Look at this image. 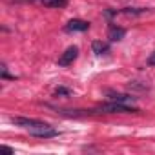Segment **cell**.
I'll use <instances>...</instances> for the list:
<instances>
[{
	"instance_id": "obj_1",
	"label": "cell",
	"mask_w": 155,
	"mask_h": 155,
	"mask_svg": "<svg viewBox=\"0 0 155 155\" xmlns=\"http://www.w3.org/2000/svg\"><path fill=\"white\" fill-rule=\"evenodd\" d=\"M99 111H102V113H135V111H139V110L128 106L126 102L111 101V102H104V104H101V106H99Z\"/></svg>"
},
{
	"instance_id": "obj_2",
	"label": "cell",
	"mask_w": 155,
	"mask_h": 155,
	"mask_svg": "<svg viewBox=\"0 0 155 155\" xmlns=\"http://www.w3.org/2000/svg\"><path fill=\"white\" fill-rule=\"evenodd\" d=\"M28 131H29V135L38 137V139H51V137H57L58 135V131L55 128H51L49 124H46V122H40L37 126H31V128H28Z\"/></svg>"
},
{
	"instance_id": "obj_3",
	"label": "cell",
	"mask_w": 155,
	"mask_h": 155,
	"mask_svg": "<svg viewBox=\"0 0 155 155\" xmlns=\"http://www.w3.org/2000/svg\"><path fill=\"white\" fill-rule=\"evenodd\" d=\"M77 57H79V48H77V46H69V48L60 55V58H58V66L66 68V66L73 64V60H75Z\"/></svg>"
},
{
	"instance_id": "obj_4",
	"label": "cell",
	"mask_w": 155,
	"mask_h": 155,
	"mask_svg": "<svg viewBox=\"0 0 155 155\" xmlns=\"http://www.w3.org/2000/svg\"><path fill=\"white\" fill-rule=\"evenodd\" d=\"M68 33H77V31H88L90 29V22H86V20H81V18H73V20H69L68 24H66V28H64Z\"/></svg>"
},
{
	"instance_id": "obj_5",
	"label": "cell",
	"mask_w": 155,
	"mask_h": 155,
	"mask_svg": "<svg viewBox=\"0 0 155 155\" xmlns=\"http://www.w3.org/2000/svg\"><path fill=\"white\" fill-rule=\"evenodd\" d=\"M11 122L15 126H20V128H31V126H37L40 124L42 120H37V119H28V117H11Z\"/></svg>"
},
{
	"instance_id": "obj_6",
	"label": "cell",
	"mask_w": 155,
	"mask_h": 155,
	"mask_svg": "<svg viewBox=\"0 0 155 155\" xmlns=\"http://www.w3.org/2000/svg\"><path fill=\"white\" fill-rule=\"evenodd\" d=\"M124 35H126V29L120 28V26H111L110 31H108V38H110L111 42H119V40H122Z\"/></svg>"
},
{
	"instance_id": "obj_7",
	"label": "cell",
	"mask_w": 155,
	"mask_h": 155,
	"mask_svg": "<svg viewBox=\"0 0 155 155\" xmlns=\"http://www.w3.org/2000/svg\"><path fill=\"white\" fill-rule=\"evenodd\" d=\"M91 49H93L95 55H106V53H110V46L106 42H102V40H93Z\"/></svg>"
},
{
	"instance_id": "obj_8",
	"label": "cell",
	"mask_w": 155,
	"mask_h": 155,
	"mask_svg": "<svg viewBox=\"0 0 155 155\" xmlns=\"http://www.w3.org/2000/svg\"><path fill=\"white\" fill-rule=\"evenodd\" d=\"M110 99L111 101H117V102H130V101H135V97L128 95V93H115V91H108Z\"/></svg>"
},
{
	"instance_id": "obj_9",
	"label": "cell",
	"mask_w": 155,
	"mask_h": 155,
	"mask_svg": "<svg viewBox=\"0 0 155 155\" xmlns=\"http://www.w3.org/2000/svg\"><path fill=\"white\" fill-rule=\"evenodd\" d=\"M42 4L46 8H57V9H62L68 6V0H42Z\"/></svg>"
},
{
	"instance_id": "obj_10",
	"label": "cell",
	"mask_w": 155,
	"mask_h": 155,
	"mask_svg": "<svg viewBox=\"0 0 155 155\" xmlns=\"http://www.w3.org/2000/svg\"><path fill=\"white\" fill-rule=\"evenodd\" d=\"M122 13L124 15H140V13H144V9H140V8H126Z\"/></svg>"
},
{
	"instance_id": "obj_11",
	"label": "cell",
	"mask_w": 155,
	"mask_h": 155,
	"mask_svg": "<svg viewBox=\"0 0 155 155\" xmlns=\"http://www.w3.org/2000/svg\"><path fill=\"white\" fill-rule=\"evenodd\" d=\"M55 95H64V97H68V95H71V91L68 90V88H57V91H55Z\"/></svg>"
},
{
	"instance_id": "obj_12",
	"label": "cell",
	"mask_w": 155,
	"mask_h": 155,
	"mask_svg": "<svg viewBox=\"0 0 155 155\" xmlns=\"http://www.w3.org/2000/svg\"><path fill=\"white\" fill-rule=\"evenodd\" d=\"M130 88H137V90H148V86H144V84H137V82H130Z\"/></svg>"
},
{
	"instance_id": "obj_13",
	"label": "cell",
	"mask_w": 155,
	"mask_h": 155,
	"mask_svg": "<svg viewBox=\"0 0 155 155\" xmlns=\"http://www.w3.org/2000/svg\"><path fill=\"white\" fill-rule=\"evenodd\" d=\"M146 64H148V66H155V51H153V53H151V55L148 57V60H146Z\"/></svg>"
},
{
	"instance_id": "obj_14",
	"label": "cell",
	"mask_w": 155,
	"mask_h": 155,
	"mask_svg": "<svg viewBox=\"0 0 155 155\" xmlns=\"http://www.w3.org/2000/svg\"><path fill=\"white\" fill-rule=\"evenodd\" d=\"M2 151H6V153H11V155L15 153V150H11L9 146H2Z\"/></svg>"
}]
</instances>
